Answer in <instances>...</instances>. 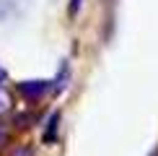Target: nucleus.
I'll use <instances>...</instances> for the list:
<instances>
[{"label": "nucleus", "instance_id": "obj_2", "mask_svg": "<svg viewBox=\"0 0 158 156\" xmlns=\"http://www.w3.org/2000/svg\"><path fill=\"white\" fill-rule=\"evenodd\" d=\"M18 16V5L13 0H0V24L8 21V18H16Z\"/></svg>", "mask_w": 158, "mask_h": 156}, {"label": "nucleus", "instance_id": "obj_6", "mask_svg": "<svg viewBox=\"0 0 158 156\" xmlns=\"http://www.w3.org/2000/svg\"><path fill=\"white\" fill-rule=\"evenodd\" d=\"M81 3H83V0H70V8H68V13H70V16H75V13L81 11Z\"/></svg>", "mask_w": 158, "mask_h": 156}, {"label": "nucleus", "instance_id": "obj_7", "mask_svg": "<svg viewBox=\"0 0 158 156\" xmlns=\"http://www.w3.org/2000/svg\"><path fill=\"white\" fill-rule=\"evenodd\" d=\"M5 81H8V70H3V68H0V86H3Z\"/></svg>", "mask_w": 158, "mask_h": 156}, {"label": "nucleus", "instance_id": "obj_5", "mask_svg": "<svg viewBox=\"0 0 158 156\" xmlns=\"http://www.w3.org/2000/svg\"><path fill=\"white\" fill-rule=\"evenodd\" d=\"M65 81H68V65H62V68H60V76H57V81H55V83H57L55 89L62 91V89H65Z\"/></svg>", "mask_w": 158, "mask_h": 156}, {"label": "nucleus", "instance_id": "obj_3", "mask_svg": "<svg viewBox=\"0 0 158 156\" xmlns=\"http://www.w3.org/2000/svg\"><path fill=\"white\" fill-rule=\"evenodd\" d=\"M57 125H60V112H55L49 117V122H47V133H44V141L47 143H52L57 138Z\"/></svg>", "mask_w": 158, "mask_h": 156}, {"label": "nucleus", "instance_id": "obj_4", "mask_svg": "<svg viewBox=\"0 0 158 156\" xmlns=\"http://www.w3.org/2000/svg\"><path fill=\"white\" fill-rule=\"evenodd\" d=\"M8 109H10V94H8L3 86H0V115L8 112Z\"/></svg>", "mask_w": 158, "mask_h": 156}, {"label": "nucleus", "instance_id": "obj_1", "mask_svg": "<svg viewBox=\"0 0 158 156\" xmlns=\"http://www.w3.org/2000/svg\"><path fill=\"white\" fill-rule=\"evenodd\" d=\"M49 89H52L49 81H42V78H36V81H21V83H18V91H21L26 99H42Z\"/></svg>", "mask_w": 158, "mask_h": 156}]
</instances>
